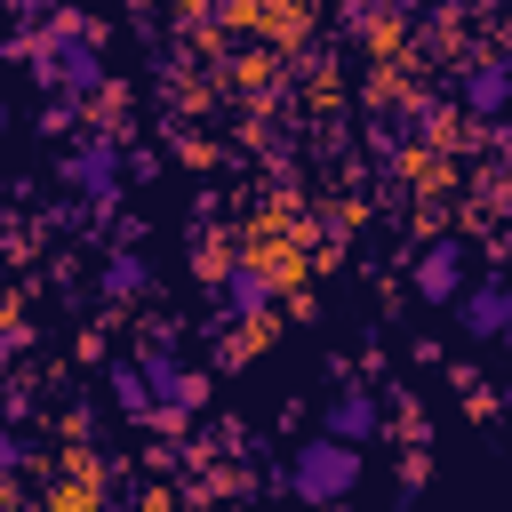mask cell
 <instances>
[{"mask_svg": "<svg viewBox=\"0 0 512 512\" xmlns=\"http://www.w3.org/2000/svg\"><path fill=\"white\" fill-rule=\"evenodd\" d=\"M104 400H112V416H128V424H152V368L128 352V360H104Z\"/></svg>", "mask_w": 512, "mask_h": 512, "instance_id": "10", "label": "cell"}, {"mask_svg": "<svg viewBox=\"0 0 512 512\" xmlns=\"http://www.w3.org/2000/svg\"><path fill=\"white\" fill-rule=\"evenodd\" d=\"M40 136H48V144L88 136V104H80V96H48V104H40Z\"/></svg>", "mask_w": 512, "mask_h": 512, "instance_id": "12", "label": "cell"}, {"mask_svg": "<svg viewBox=\"0 0 512 512\" xmlns=\"http://www.w3.org/2000/svg\"><path fill=\"white\" fill-rule=\"evenodd\" d=\"M0 232H8V200H0Z\"/></svg>", "mask_w": 512, "mask_h": 512, "instance_id": "19", "label": "cell"}, {"mask_svg": "<svg viewBox=\"0 0 512 512\" xmlns=\"http://www.w3.org/2000/svg\"><path fill=\"white\" fill-rule=\"evenodd\" d=\"M320 432H336V440H376L384 432V400L368 392V384H352V368H336V400H328V416H320Z\"/></svg>", "mask_w": 512, "mask_h": 512, "instance_id": "8", "label": "cell"}, {"mask_svg": "<svg viewBox=\"0 0 512 512\" xmlns=\"http://www.w3.org/2000/svg\"><path fill=\"white\" fill-rule=\"evenodd\" d=\"M448 312H456V336H472V344H496V336L512 328V280H496V272H488V280H472V288H464Z\"/></svg>", "mask_w": 512, "mask_h": 512, "instance_id": "7", "label": "cell"}, {"mask_svg": "<svg viewBox=\"0 0 512 512\" xmlns=\"http://www.w3.org/2000/svg\"><path fill=\"white\" fill-rule=\"evenodd\" d=\"M408 280H416V296H424L432 312H448V304L472 288V240H464V232H432V240L416 248V272H408Z\"/></svg>", "mask_w": 512, "mask_h": 512, "instance_id": "4", "label": "cell"}, {"mask_svg": "<svg viewBox=\"0 0 512 512\" xmlns=\"http://www.w3.org/2000/svg\"><path fill=\"white\" fill-rule=\"evenodd\" d=\"M456 104L472 112V120H504L512 112V56H464L456 64Z\"/></svg>", "mask_w": 512, "mask_h": 512, "instance_id": "6", "label": "cell"}, {"mask_svg": "<svg viewBox=\"0 0 512 512\" xmlns=\"http://www.w3.org/2000/svg\"><path fill=\"white\" fill-rule=\"evenodd\" d=\"M280 288H288V272L272 264V256H232L224 272H216V312H232V320H272V304H280Z\"/></svg>", "mask_w": 512, "mask_h": 512, "instance_id": "3", "label": "cell"}, {"mask_svg": "<svg viewBox=\"0 0 512 512\" xmlns=\"http://www.w3.org/2000/svg\"><path fill=\"white\" fill-rule=\"evenodd\" d=\"M496 408H504V424H512V384H504V392H496Z\"/></svg>", "mask_w": 512, "mask_h": 512, "instance_id": "17", "label": "cell"}, {"mask_svg": "<svg viewBox=\"0 0 512 512\" xmlns=\"http://www.w3.org/2000/svg\"><path fill=\"white\" fill-rule=\"evenodd\" d=\"M496 344H504V352H512V328H504V336H496Z\"/></svg>", "mask_w": 512, "mask_h": 512, "instance_id": "20", "label": "cell"}, {"mask_svg": "<svg viewBox=\"0 0 512 512\" xmlns=\"http://www.w3.org/2000/svg\"><path fill=\"white\" fill-rule=\"evenodd\" d=\"M120 184H128V136H112V128H88V136H72V144H56V192H72V200H88V208H120Z\"/></svg>", "mask_w": 512, "mask_h": 512, "instance_id": "1", "label": "cell"}, {"mask_svg": "<svg viewBox=\"0 0 512 512\" xmlns=\"http://www.w3.org/2000/svg\"><path fill=\"white\" fill-rule=\"evenodd\" d=\"M224 24H240V0H200V8H184V32H224Z\"/></svg>", "mask_w": 512, "mask_h": 512, "instance_id": "13", "label": "cell"}, {"mask_svg": "<svg viewBox=\"0 0 512 512\" xmlns=\"http://www.w3.org/2000/svg\"><path fill=\"white\" fill-rule=\"evenodd\" d=\"M96 296H104V304L152 296V256H144L136 240H112V248H104V272H96Z\"/></svg>", "mask_w": 512, "mask_h": 512, "instance_id": "9", "label": "cell"}, {"mask_svg": "<svg viewBox=\"0 0 512 512\" xmlns=\"http://www.w3.org/2000/svg\"><path fill=\"white\" fill-rule=\"evenodd\" d=\"M360 440H336V432H312V440H296V456H288V496L304 504V512H320V504H344L352 488H360Z\"/></svg>", "mask_w": 512, "mask_h": 512, "instance_id": "2", "label": "cell"}, {"mask_svg": "<svg viewBox=\"0 0 512 512\" xmlns=\"http://www.w3.org/2000/svg\"><path fill=\"white\" fill-rule=\"evenodd\" d=\"M8 264H16V248H8V240H0V272H8Z\"/></svg>", "mask_w": 512, "mask_h": 512, "instance_id": "18", "label": "cell"}, {"mask_svg": "<svg viewBox=\"0 0 512 512\" xmlns=\"http://www.w3.org/2000/svg\"><path fill=\"white\" fill-rule=\"evenodd\" d=\"M128 176L152 184V176H160V152H152V144H128Z\"/></svg>", "mask_w": 512, "mask_h": 512, "instance_id": "15", "label": "cell"}, {"mask_svg": "<svg viewBox=\"0 0 512 512\" xmlns=\"http://www.w3.org/2000/svg\"><path fill=\"white\" fill-rule=\"evenodd\" d=\"M248 344H256V328H248V320H232V312H216V320H208V368H240V360H248Z\"/></svg>", "mask_w": 512, "mask_h": 512, "instance_id": "11", "label": "cell"}, {"mask_svg": "<svg viewBox=\"0 0 512 512\" xmlns=\"http://www.w3.org/2000/svg\"><path fill=\"white\" fill-rule=\"evenodd\" d=\"M0 136H8V104H0Z\"/></svg>", "mask_w": 512, "mask_h": 512, "instance_id": "21", "label": "cell"}, {"mask_svg": "<svg viewBox=\"0 0 512 512\" xmlns=\"http://www.w3.org/2000/svg\"><path fill=\"white\" fill-rule=\"evenodd\" d=\"M144 368H152V432H184V424L208 408V384H216V376L192 368V360H176V352H168V360H144Z\"/></svg>", "mask_w": 512, "mask_h": 512, "instance_id": "5", "label": "cell"}, {"mask_svg": "<svg viewBox=\"0 0 512 512\" xmlns=\"http://www.w3.org/2000/svg\"><path fill=\"white\" fill-rule=\"evenodd\" d=\"M24 464H32V448H24V432H16L8 416H0V480H16Z\"/></svg>", "mask_w": 512, "mask_h": 512, "instance_id": "14", "label": "cell"}, {"mask_svg": "<svg viewBox=\"0 0 512 512\" xmlns=\"http://www.w3.org/2000/svg\"><path fill=\"white\" fill-rule=\"evenodd\" d=\"M24 344H32V328H24V320H0V368H8Z\"/></svg>", "mask_w": 512, "mask_h": 512, "instance_id": "16", "label": "cell"}]
</instances>
